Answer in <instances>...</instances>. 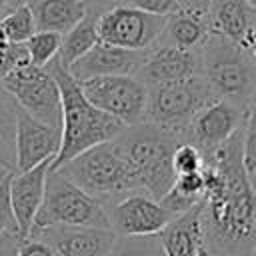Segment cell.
<instances>
[{
  "instance_id": "obj_1",
  "label": "cell",
  "mask_w": 256,
  "mask_h": 256,
  "mask_svg": "<svg viewBox=\"0 0 256 256\" xmlns=\"http://www.w3.org/2000/svg\"><path fill=\"white\" fill-rule=\"evenodd\" d=\"M242 130L204 156L202 224L208 254H256V196L242 168Z\"/></svg>"
},
{
  "instance_id": "obj_2",
  "label": "cell",
  "mask_w": 256,
  "mask_h": 256,
  "mask_svg": "<svg viewBox=\"0 0 256 256\" xmlns=\"http://www.w3.org/2000/svg\"><path fill=\"white\" fill-rule=\"evenodd\" d=\"M46 70L56 80L60 92V106H62L60 150L50 164V170H58L62 164L70 162L78 154L98 144L112 142L122 132L124 124L94 108L84 98L80 84L68 74L66 68L58 64V60H52L46 66Z\"/></svg>"
},
{
  "instance_id": "obj_3",
  "label": "cell",
  "mask_w": 256,
  "mask_h": 256,
  "mask_svg": "<svg viewBox=\"0 0 256 256\" xmlns=\"http://www.w3.org/2000/svg\"><path fill=\"white\" fill-rule=\"evenodd\" d=\"M112 142L132 166L140 188L160 202L174 184L172 154L182 140L154 124L140 122L124 126Z\"/></svg>"
},
{
  "instance_id": "obj_4",
  "label": "cell",
  "mask_w": 256,
  "mask_h": 256,
  "mask_svg": "<svg viewBox=\"0 0 256 256\" xmlns=\"http://www.w3.org/2000/svg\"><path fill=\"white\" fill-rule=\"evenodd\" d=\"M200 78L214 98L248 110L256 98V60L240 44L210 34L198 48Z\"/></svg>"
},
{
  "instance_id": "obj_5",
  "label": "cell",
  "mask_w": 256,
  "mask_h": 256,
  "mask_svg": "<svg viewBox=\"0 0 256 256\" xmlns=\"http://www.w3.org/2000/svg\"><path fill=\"white\" fill-rule=\"evenodd\" d=\"M58 172L102 204L142 190L132 166L114 142H104L78 154L62 164Z\"/></svg>"
},
{
  "instance_id": "obj_6",
  "label": "cell",
  "mask_w": 256,
  "mask_h": 256,
  "mask_svg": "<svg viewBox=\"0 0 256 256\" xmlns=\"http://www.w3.org/2000/svg\"><path fill=\"white\" fill-rule=\"evenodd\" d=\"M50 226L110 228L104 204L80 190L58 170H48L46 174L44 198L30 234Z\"/></svg>"
},
{
  "instance_id": "obj_7",
  "label": "cell",
  "mask_w": 256,
  "mask_h": 256,
  "mask_svg": "<svg viewBox=\"0 0 256 256\" xmlns=\"http://www.w3.org/2000/svg\"><path fill=\"white\" fill-rule=\"evenodd\" d=\"M212 100L216 98L200 76L176 84L154 86L148 88L144 122L176 134L182 140V132L190 120Z\"/></svg>"
},
{
  "instance_id": "obj_8",
  "label": "cell",
  "mask_w": 256,
  "mask_h": 256,
  "mask_svg": "<svg viewBox=\"0 0 256 256\" xmlns=\"http://www.w3.org/2000/svg\"><path fill=\"white\" fill-rule=\"evenodd\" d=\"M0 90L36 120L56 128L62 126L60 92L46 68H36L32 64L16 68L0 82Z\"/></svg>"
},
{
  "instance_id": "obj_9",
  "label": "cell",
  "mask_w": 256,
  "mask_h": 256,
  "mask_svg": "<svg viewBox=\"0 0 256 256\" xmlns=\"http://www.w3.org/2000/svg\"><path fill=\"white\" fill-rule=\"evenodd\" d=\"M166 16H154L130 6H110L96 16L98 42L124 50H152L162 34Z\"/></svg>"
},
{
  "instance_id": "obj_10",
  "label": "cell",
  "mask_w": 256,
  "mask_h": 256,
  "mask_svg": "<svg viewBox=\"0 0 256 256\" xmlns=\"http://www.w3.org/2000/svg\"><path fill=\"white\" fill-rule=\"evenodd\" d=\"M84 98L124 126L144 122L148 88L136 76H102L80 82Z\"/></svg>"
},
{
  "instance_id": "obj_11",
  "label": "cell",
  "mask_w": 256,
  "mask_h": 256,
  "mask_svg": "<svg viewBox=\"0 0 256 256\" xmlns=\"http://www.w3.org/2000/svg\"><path fill=\"white\" fill-rule=\"evenodd\" d=\"M110 230L118 238L156 236L174 216L146 192H130L118 200L104 204Z\"/></svg>"
},
{
  "instance_id": "obj_12",
  "label": "cell",
  "mask_w": 256,
  "mask_h": 256,
  "mask_svg": "<svg viewBox=\"0 0 256 256\" xmlns=\"http://www.w3.org/2000/svg\"><path fill=\"white\" fill-rule=\"evenodd\" d=\"M248 110H242L226 100H212L206 104L182 132V142L192 144L202 156L212 154L230 136L244 128Z\"/></svg>"
},
{
  "instance_id": "obj_13",
  "label": "cell",
  "mask_w": 256,
  "mask_h": 256,
  "mask_svg": "<svg viewBox=\"0 0 256 256\" xmlns=\"http://www.w3.org/2000/svg\"><path fill=\"white\" fill-rule=\"evenodd\" d=\"M62 130L36 120L22 108H14V154L16 172H26L46 160H54L60 150Z\"/></svg>"
},
{
  "instance_id": "obj_14",
  "label": "cell",
  "mask_w": 256,
  "mask_h": 256,
  "mask_svg": "<svg viewBox=\"0 0 256 256\" xmlns=\"http://www.w3.org/2000/svg\"><path fill=\"white\" fill-rule=\"evenodd\" d=\"M28 238L44 242L56 256H106L116 242V234L110 228L84 226H50Z\"/></svg>"
},
{
  "instance_id": "obj_15",
  "label": "cell",
  "mask_w": 256,
  "mask_h": 256,
  "mask_svg": "<svg viewBox=\"0 0 256 256\" xmlns=\"http://www.w3.org/2000/svg\"><path fill=\"white\" fill-rule=\"evenodd\" d=\"M146 54L148 50H124L98 42L68 68V74L78 84L102 76H136V72L146 60Z\"/></svg>"
},
{
  "instance_id": "obj_16",
  "label": "cell",
  "mask_w": 256,
  "mask_h": 256,
  "mask_svg": "<svg viewBox=\"0 0 256 256\" xmlns=\"http://www.w3.org/2000/svg\"><path fill=\"white\" fill-rule=\"evenodd\" d=\"M200 76L198 64V50L196 52H182L168 46H154L148 50L144 64L136 72V78L146 86H164L176 84Z\"/></svg>"
},
{
  "instance_id": "obj_17",
  "label": "cell",
  "mask_w": 256,
  "mask_h": 256,
  "mask_svg": "<svg viewBox=\"0 0 256 256\" xmlns=\"http://www.w3.org/2000/svg\"><path fill=\"white\" fill-rule=\"evenodd\" d=\"M52 160H46L26 172H12L10 176V206L12 214L18 226V232L22 240L30 236L36 212L42 204L44 198V184H46V174L50 170Z\"/></svg>"
},
{
  "instance_id": "obj_18",
  "label": "cell",
  "mask_w": 256,
  "mask_h": 256,
  "mask_svg": "<svg viewBox=\"0 0 256 256\" xmlns=\"http://www.w3.org/2000/svg\"><path fill=\"white\" fill-rule=\"evenodd\" d=\"M164 256H206V236L202 224V202L188 212L174 216L158 234Z\"/></svg>"
},
{
  "instance_id": "obj_19",
  "label": "cell",
  "mask_w": 256,
  "mask_h": 256,
  "mask_svg": "<svg viewBox=\"0 0 256 256\" xmlns=\"http://www.w3.org/2000/svg\"><path fill=\"white\" fill-rule=\"evenodd\" d=\"M212 34L208 12L176 10L166 16L160 40L156 46H168L182 52H196Z\"/></svg>"
},
{
  "instance_id": "obj_20",
  "label": "cell",
  "mask_w": 256,
  "mask_h": 256,
  "mask_svg": "<svg viewBox=\"0 0 256 256\" xmlns=\"http://www.w3.org/2000/svg\"><path fill=\"white\" fill-rule=\"evenodd\" d=\"M208 20L212 34L236 44L256 28V12L244 0H208Z\"/></svg>"
},
{
  "instance_id": "obj_21",
  "label": "cell",
  "mask_w": 256,
  "mask_h": 256,
  "mask_svg": "<svg viewBox=\"0 0 256 256\" xmlns=\"http://www.w3.org/2000/svg\"><path fill=\"white\" fill-rule=\"evenodd\" d=\"M30 10L36 30L64 36L88 14V4L84 0H36Z\"/></svg>"
},
{
  "instance_id": "obj_22",
  "label": "cell",
  "mask_w": 256,
  "mask_h": 256,
  "mask_svg": "<svg viewBox=\"0 0 256 256\" xmlns=\"http://www.w3.org/2000/svg\"><path fill=\"white\" fill-rule=\"evenodd\" d=\"M96 10H88V14L70 30L62 36L60 40V50H58V64L62 68H70L78 58H82L92 46L98 44L96 36Z\"/></svg>"
},
{
  "instance_id": "obj_23",
  "label": "cell",
  "mask_w": 256,
  "mask_h": 256,
  "mask_svg": "<svg viewBox=\"0 0 256 256\" xmlns=\"http://www.w3.org/2000/svg\"><path fill=\"white\" fill-rule=\"evenodd\" d=\"M204 200V176L202 170L194 174H180L174 178L172 188L160 200V204L172 214L180 216Z\"/></svg>"
},
{
  "instance_id": "obj_24",
  "label": "cell",
  "mask_w": 256,
  "mask_h": 256,
  "mask_svg": "<svg viewBox=\"0 0 256 256\" xmlns=\"http://www.w3.org/2000/svg\"><path fill=\"white\" fill-rule=\"evenodd\" d=\"M34 32L36 24L30 6L14 8L0 20V36L8 44H24Z\"/></svg>"
},
{
  "instance_id": "obj_25",
  "label": "cell",
  "mask_w": 256,
  "mask_h": 256,
  "mask_svg": "<svg viewBox=\"0 0 256 256\" xmlns=\"http://www.w3.org/2000/svg\"><path fill=\"white\" fill-rule=\"evenodd\" d=\"M60 40H62V36L56 34V32H40V30H36L24 42V48H26L30 64L36 66V68H46L52 60H56L58 50H60Z\"/></svg>"
},
{
  "instance_id": "obj_26",
  "label": "cell",
  "mask_w": 256,
  "mask_h": 256,
  "mask_svg": "<svg viewBox=\"0 0 256 256\" xmlns=\"http://www.w3.org/2000/svg\"><path fill=\"white\" fill-rule=\"evenodd\" d=\"M242 168L256 196V110L248 108L242 130Z\"/></svg>"
},
{
  "instance_id": "obj_27",
  "label": "cell",
  "mask_w": 256,
  "mask_h": 256,
  "mask_svg": "<svg viewBox=\"0 0 256 256\" xmlns=\"http://www.w3.org/2000/svg\"><path fill=\"white\" fill-rule=\"evenodd\" d=\"M106 256H164V250L158 236H116V242Z\"/></svg>"
},
{
  "instance_id": "obj_28",
  "label": "cell",
  "mask_w": 256,
  "mask_h": 256,
  "mask_svg": "<svg viewBox=\"0 0 256 256\" xmlns=\"http://www.w3.org/2000/svg\"><path fill=\"white\" fill-rule=\"evenodd\" d=\"M204 166V156L200 154V150H196L192 144L188 142H180L172 154V168L174 174H194L200 172Z\"/></svg>"
},
{
  "instance_id": "obj_29",
  "label": "cell",
  "mask_w": 256,
  "mask_h": 256,
  "mask_svg": "<svg viewBox=\"0 0 256 256\" xmlns=\"http://www.w3.org/2000/svg\"><path fill=\"white\" fill-rule=\"evenodd\" d=\"M30 60H28V54H26V48L24 44H0V82L16 68H22V66H28Z\"/></svg>"
},
{
  "instance_id": "obj_30",
  "label": "cell",
  "mask_w": 256,
  "mask_h": 256,
  "mask_svg": "<svg viewBox=\"0 0 256 256\" xmlns=\"http://www.w3.org/2000/svg\"><path fill=\"white\" fill-rule=\"evenodd\" d=\"M10 176H12V172L0 184V240L4 236H8V234L20 236L16 220H14V214H12V206H10V190H8L10 188Z\"/></svg>"
},
{
  "instance_id": "obj_31",
  "label": "cell",
  "mask_w": 256,
  "mask_h": 256,
  "mask_svg": "<svg viewBox=\"0 0 256 256\" xmlns=\"http://www.w3.org/2000/svg\"><path fill=\"white\" fill-rule=\"evenodd\" d=\"M16 256H56V254L44 242H40L36 238H26V240H20Z\"/></svg>"
},
{
  "instance_id": "obj_32",
  "label": "cell",
  "mask_w": 256,
  "mask_h": 256,
  "mask_svg": "<svg viewBox=\"0 0 256 256\" xmlns=\"http://www.w3.org/2000/svg\"><path fill=\"white\" fill-rule=\"evenodd\" d=\"M20 236H4L0 240V256H16V250H18V244H20Z\"/></svg>"
},
{
  "instance_id": "obj_33",
  "label": "cell",
  "mask_w": 256,
  "mask_h": 256,
  "mask_svg": "<svg viewBox=\"0 0 256 256\" xmlns=\"http://www.w3.org/2000/svg\"><path fill=\"white\" fill-rule=\"evenodd\" d=\"M174 2L180 10H200V12L208 10V0H174Z\"/></svg>"
},
{
  "instance_id": "obj_34",
  "label": "cell",
  "mask_w": 256,
  "mask_h": 256,
  "mask_svg": "<svg viewBox=\"0 0 256 256\" xmlns=\"http://www.w3.org/2000/svg\"><path fill=\"white\" fill-rule=\"evenodd\" d=\"M8 6L14 10V8H20V6H32L36 0H6Z\"/></svg>"
},
{
  "instance_id": "obj_35",
  "label": "cell",
  "mask_w": 256,
  "mask_h": 256,
  "mask_svg": "<svg viewBox=\"0 0 256 256\" xmlns=\"http://www.w3.org/2000/svg\"><path fill=\"white\" fill-rule=\"evenodd\" d=\"M10 10H12V8L8 6V2H6V0H0V20H2Z\"/></svg>"
},
{
  "instance_id": "obj_36",
  "label": "cell",
  "mask_w": 256,
  "mask_h": 256,
  "mask_svg": "<svg viewBox=\"0 0 256 256\" xmlns=\"http://www.w3.org/2000/svg\"><path fill=\"white\" fill-rule=\"evenodd\" d=\"M10 174V170H4V168H0V184L6 180V176Z\"/></svg>"
},
{
  "instance_id": "obj_37",
  "label": "cell",
  "mask_w": 256,
  "mask_h": 256,
  "mask_svg": "<svg viewBox=\"0 0 256 256\" xmlns=\"http://www.w3.org/2000/svg\"><path fill=\"white\" fill-rule=\"evenodd\" d=\"M244 2H246V4H248V6H250L254 12H256V0H244Z\"/></svg>"
},
{
  "instance_id": "obj_38",
  "label": "cell",
  "mask_w": 256,
  "mask_h": 256,
  "mask_svg": "<svg viewBox=\"0 0 256 256\" xmlns=\"http://www.w3.org/2000/svg\"><path fill=\"white\" fill-rule=\"evenodd\" d=\"M250 108H254V110H256V98H254V102H252V106H250Z\"/></svg>"
},
{
  "instance_id": "obj_39",
  "label": "cell",
  "mask_w": 256,
  "mask_h": 256,
  "mask_svg": "<svg viewBox=\"0 0 256 256\" xmlns=\"http://www.w3.org/2000/svg\"><path fill=\"white\" fill-rule=\"evenodd\" d=\"M206 256H222V254H206Z\"/></svg>"
},
{
  "instance_id": "obj_40",
  "label": "cell",
  "mask_w": 256,
  "mask_h": 256,
  "mask_svg": "<svg viewBox=\"0 0 256 256\" xmlns=\"http://www.w3.org/2000/svg\"><path fill=\"white\" fill-rule=\"evenodd\" d=\"M254 236H256V222H254Z\"/></svg>"
},
{
  "instance_id": "obj_41",
  "label": "cell",
  "mask_w": 256,
  "mask_h": 256,
  "mask_svg": "<svg viewBox=\"0 0 256 256\" xmlns=\"http://www.w3.org/2000/svg\"><path fill=\"white\" fill-rule=\"evenodd\" d=\"M254 38H256V28H254Z\"/></svg>"
},
{
  "instance_id": "obj_42",
  "label": "cell",
  "mask_w": 256,
  "mask_h": 256,
  "mask_svg": "<svg viewBox=\"0 0 256 256\" xmlns=\"http://www.w3.org/2000/svg\"><path fill=\"white\" fill-rule=\"evenodd\" d=\"M254 256H256V254H254Z\"/></svg>"
}]
</instances>
